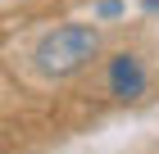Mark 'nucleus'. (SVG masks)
<instances>
[{
    "instance_id": "20e7f679",
    "label": "nucleus",
    "mask_w": 159,
    "mask_h": 154,
    "mask_svg": "<svg viewBox=\"0 0 159 154\" xmlns=\"http://www.w3.org/2000/svg\"><path fill=\"white\" fill-rule=\"evenodd\" d=\"M146 14H155V18H159V0H146Z\"/></svg>"
},
{
    "instance_id": "f03ea898",
    "label": "nucleus",
    "mask_w": 159,
    "mask_h": 154,
    "mask_svg": "<svg viewBox=\"0 0 159 154\" xmlns=\"http://www.w3.org/2000/svg\"><path fill=\"white\" fill-rule=\"evenodd\" d=\"M150 91V73H146V64L136 59V55H114L109 64H105V95L109 100H141V95Z\"/></svg>"
},
{
    "instance_id": "7ed1b4c3",
    "label": "nucleus",
    "mask_w": 159,
    "mask_h": 154,
    "mask_svg": "<svg viewBox=\"0 0 159 154\" xmlns=\"http://www.w3.org/2000/svg\"><path fill=\"white\" fill-rule=\"evenodd\" d=\"M123 9H127L123 0H100V5H96V18H118Z\"/></svg>"
},
{
    "instance_id": "f257e3e1",
    "label": "nucleus",
    "mask_w": 159,
    "mask_h": 154,
    "mask_svg": "<svg viewBox=\"0 0 159 154\" xmlns=\"http://www.w3.org/2000/svg\"><path fill=\"white\" fill-rule=\"evenodd\" d=\"M100 59V27L96 23H59L50 32L37 36V46L27 50V68L41 86L50 82H68L82 68Z\"/></svg>"
}]
</instances>
